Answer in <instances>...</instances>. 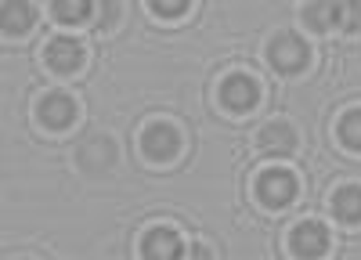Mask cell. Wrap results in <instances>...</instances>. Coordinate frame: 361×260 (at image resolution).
<instances>
[{"instance_id":"4fadbf2b","label":"cell","mask_w":361,"mask_h":260,"mask_svg":"<svg viewBox=\"0 0 361 260\" xmlns=\"http://www.w3.org/2000/svg\"><path fill=\"white\" fill-rule=\"evenodd\" d=\"M340 141L347 144V149L361 152V109H350L340 120Z\"/></svg>"},{"instance_id":"ba28073f","label":"cell","mask_w":361,"mask_h":260,"mask_svg":"<svg viewBox=\"0 0 361 260\" xmlns=\"http://www.w3.org/2000/svg\"><path fill=\"white\" fill-rule=\"evenodd\" d=\"M40 120H44L47 127H54V130L73 127V120H76V101H73L69 94H62V91L47 94V98L40 101Z\"/></svg>"},{"instance_id":"8fae6325","label":"cell","mask_w":361,"mask_h":260,"mask_svg":"<svg viewBox=\"0 0 361 260\" xmlns=\"http://www.w3.org/2000/svg\"><path fill=\"white\" fill-rule=\"evenodd\" d=\"M33 25V8L29 4H8L4 8V37H22Z\"/></svg>"},{"instance_id":"7c38bea8","label":"cell","mask_w":361,"mask_h":260,"mask_svg":"<svg viewBox=\"0 0 361 260\" xmlns=\"http://www.w3.org/2000/svg\"><path fill=\"white\" fill-rule=\"evenodd\" d=\"M304 18L314 25V29H322V33H325V29H340V4H333V0H329V4H311L307 11H304Z\"/></svg>"},{"instance_id":"9c48e42d","label":"cell","mask_w":361,"mask_h":260,"mask_svg":"<svg viewBox=\"0 0 361 260\" xmlns=\"http://www.w3.org/2000/svg\"><path fill=\"white\" fill-rule=\"evenodd\" d=\"M333 210L343 224H357L361 221V188L357 185H347L333 195Z\"/></svg>"},{"instance_id":"e0dca14e","label":"cell","mask_w":361,"mask_h":260,"mask_svg":"<svg viewBox=\"0 0 361 260\" xmlns=\"http://www.w3.org/2000/svg\"><path fill=\"white\" fill-rule=\"evenodd\" d=\"M188 260H214V253H209L206 246H195V249L188 253Z\"/></svg>"},{"instance_id":"8992f818","label":"cell","mask_w":361,"mask_h":260,"mask_svg":"<svg viewBox=\"0 0 361 260\" xmlns=\"http://www.w3.org/2000/svg\"><path fill=\"white\" fill-rule=\"evenodd\" d=\"M271 62H275L282 73H300L307 66V44L296 33H282L271 40Z\"/></svg>"},{"instance_id":"9a60e30c","label":"cell","mask_w":361,"mask_h":260,"mask_svg":"<svg viewBox=\"0 0 361 260\" xmlns=\"http://www.w3.org/2000/svg\"><path fill=\"white\" fill-rule=\"evenodd\" d=\"M340 29L343 33L361 29V4H340Z\"/></svg>"},{"instance_id":"5b68a950","label":"cell","mask_w":361,"mask_h":260,"mask_svg":"<svg viewBox=\"0 0 361 260\" xmlns=\"http://www.w3.org/2000/svg\"><path fill=\"white\" fill-rule=\"evenodd\" d=\"M180 253H185V242H180V235L173 228L145 231V239H141V256L145 260H180Z\"/></svg>"},{"instance_id":"6da1fadb","label":"cell","mask_w":361,"mask_h":260,"mask_svg":"<svg viewBox=\"0 0 361 260\" xmlns=\"http://www.w3.org/2000/svg\"><path fill=\"white\" fill-rule=\"evenodd\" d=\"M257 195H260L264 206L282 210V206H289L293 195H296V178L289 170H264L257 178Z\"/></svg>"},{"instance_id":"30bf717a","label":"cell","mask_w":361,"mask_h":260,"mask_svg":"<svg viewBox=\"0 0 361 260\" xmlns=\"http://www.w3.org/2000/svg\"><path fill=\"white\" fill-rule=\"evenodd\" d=\"M293 144H296V130L289 123H267L260 130V149L267 152H293Z\"/></svg>"},{"instance_id":"277c9868","label":"cell","mask_w":361,"mask_h":260,"mask_svg":"<svg viewBox=\"0 0 361 260\" xmlns=\"http://www.w3.org/2000/svg\"><path fill=\"white\" fill-rule=\"evenodd\" d=\"M293 253L296 256H304V260H314L329 249V228L322 221H300L293 228Z\"/></svg>"},{"instance_id":"2e32d148","label":"cell","mask_w":361,"mask_h":260,"mask_svg":"<svg viewBox=\"0 0 361 260\" xmlns=\"http://www.w3.org/2000/svg\"><path fill=\"white\" fill-rule=\"evenodd\" d=\"M185 11H188L185 0H177V4H163V0H152V15H166V18H173V15H185Z\"/></svg>"},{"instance_id":"5bb4252c","label":"cell","mask_w":361,"mask_h":260,"mask_svg":"<svg viewBox=\"0 0 361 260\" xmlns=\"http://www.w3.org/2000/svg\"><path fill=\"white\" fill-rule=\"evenodd\" d=\"M87 15H90L87 0H73V4H69V0H58V4H54V18H62V22H83Z\"/></svg>"},{"instance_id":"7a4b0ae2","label":"cell","mask_w":361,"mask_h":260,"mask_svg":"<svg viewBox=\"0 0 361 260\" xmlns=\"http://www.w3.org/2000/svg\"><path fill=\"white\" fill-rule=\"evenodd\" d=\"M141 149H145V156L152 163H170L180 152V134L170 123H152L141 134Z\"/></svg>"},{"instance_id":"52a82bcc","label":"cell","mask_w":361,"mask_h":260,"mask_svg":"<svg viewBox=\"0 0 361 260\" xmlns=\"http://www.w3.org/2000/svg\"><path fill=\"white\" fill-rule=\"evenodd\" d=\"M83 58H87V51H83V44L73 40V37H54V40L47 44V66H51L54 73H76V69L83 66Z\"/></svg>"},{"instance_id":"3957f363","label":"cell","mask_w":361,"mask_h":260,"mask_svg":"<svg viewBox=\"0 0 361 260\" xmlns=\"http://www.w3.org/2000/svg\"><path fill=\"white\" fill-rule=\"evenodd\" d=\"M257 98H260V87H257V80L246 76V73H231V76L221 83V101H224V109H231V112H250V109L257 105Z\"/></svg>"}]
</instances>
